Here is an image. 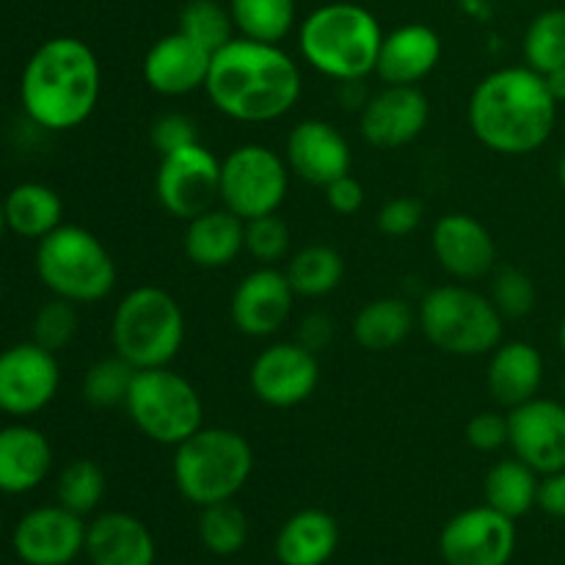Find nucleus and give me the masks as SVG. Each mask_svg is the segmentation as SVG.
<instances>
[{"mask_svg": "<svg viewBox=\"0 0 565 565\" xmlns=\"http://www.w3.org/2000/svg\"><path fill=\"white\" fill-rule=\"evenodd\" d=\"M303 92L292 55L279 44L235 36L213 53L204 94L215 110L243 125H265L290 114Z\"/></svg>", "mask_w": 565, "mask_h": 565, "instance_id": "nucleus-1", "label": "nucleus"}, {"mask_svg": "<svg viewBox=\"0 0 565 565\" xmlns=\"http://www.w3.org/2000/svg\"><path fill=\"white\" fill-rule=\"evenodd\" d=\"M467 119L486 149L522 158L550 141L557 121V99L541 72L527 64L502 66L475 86Z\"/></svg>", "mask_w": 565, "mask_h": 565, "instance_id": "nucleus-2", "label": "nucleus"}, {"mask_svg": "<svg viewBox=\"0 0 565 565\" xmlns=\"http://www.w3.org/2000/svg\"><path fill=\"white\" fill-rule=\"evenodd\" d=\"M103 92L99 58L83 39L53 36L39 44L20 75V105L47 132H66L88 121Z\"/></svg>", "mask_w": 565, "mask_h": 565, "instance_id": "nucleus-3", "label": "nucleus"}, {"mask_svg": "<svg viewBox=\"0 0 565 565\" xmlns=\"http://www.w3.org/2000/svg\"><path fill=\"white\" fill-rule=\"evenodd\" d=\"M381 31L373 11L359 3H326L298 28V50L320 75L337 83L367 81L379 66Z\"/></svg>", "mask_w": 565, "mask_h": 565, "instance_id": "nucleus-4", "label": "nucleus"}, {"mask_svg": "<svg viewBox=\"0 0 565 565\" xmlns=\"http://www.w3.org/2000/svg\"><path fill=\"white\" fill-rule=\"evenodd\" d=\"M254 469V450L232 428H199L174 447V483L199 508L230 502L241 494Z\"/></svg>", "mask_w": 565, "mask_h": 565, "instance_id": "nucleus-5", "label": "nucleus"}, {"mask_svg": "<svg viewBox=\"0 0 565 565\" xmlns=\"http://www.w3.org/2000/svg\"><path fill=\"white\" fill-rule=\"evenodd\" d=\"M417 323L425 340L450 356H486L505 340V318L494 301L463 281L425 292Z\"/></svg>", "mask_w": 565, "mask_h": 565, "instance_id": "nucleus-6", "label": "nucleus"}, {"mask_svg": "<svg viewBox=\"0 0 565 565\" xmlns=\"http://www.w3.org/2000/svg\"><path fill=\"white\" fill-rule=\"evenodd\" d=\"M36 276L55 298L97 303L116 287V263L94 232L61 224L36 243Z\"/></svg>", "mask_w": 565, "mask_h": 565, "instance_id": "nucleus-7", "label": "nucleus"}, {"mask_svg": "<svg viewBox=\"0 0 565 565\" xmlns=\"http://www.w3.org/2000/svg\"><path fill=\"white\" fill-rule=\"evenodd\" d=\"M110 340L116 353L136 370L169 367L185 342L180 301L163 287H136L116 307Z\"/></svg>", "mask_w": 565, "mask_h": 565, "instance_id": "nucleus-8", "label": "nucleus"}, {"mask_svg": "<svg viewBox=\"0 0 565 565\" xmlns=\"http://www.w3.org/2000/svg\"><path fill=\"white\" fill-rule=\"evenodd\" d=\"M125 412L149 441L163 447L182 445L204 428V406L196 386L171 367L138 370Z\"/></svg>", "mask_w": 565, "mask_h": 565, "instance_id": "nucleus-9", "label": "nucleus"}, {"mask_svg": "<svg viewBox=\"0 0 565 565\" xmlns=\"http://www.w3.org/2000/svg\"><path fill=\"white\" fill-rule=\"evenodd\" d=\"M290 188L285 154L265 143H241L221 160V204L243 221L279 213Z\"/></svg>", "mask_w": 565, "mask_h": 565, "instance_id": "nucleus-10", "label": "nucleus"}, {"mask_svg": "<svg viewBox=\"0 0 565 565\" xmlns=\"http://www.w3.org/2000/svg\"><path fill=\"white\" fill-rule=\"evenodd\" d=\"M154 193L166 213L188 224L221 202V160L202 141L160 154Z\"/></svg>", "mask_w": 565, "mask_h": 565, "instance_id": "nucleus-11", "label": "nucleus"}, {"mask_svg": "<svg viewBox=\"0 0 565 565\" xmlns=\"http://www.w3.org/2000/svg\"><path fill=\"white\" fill-rule=\"evenodd\" d=\"M61 364L58 353L17 342L0 351V412L11 419H31L58 395Z\"/></svg>", "mask_w": 565, "mask_h": 565, "instance_id": "nucleus-12", "label": "nucleus"}, {"mask_svg": "<svg viewBox=\"0 0 565 565\" xmlns=\"http://www.w3.org/2000/svg\"><path fill=\"white\" fill-rule=\"evenodd\" d=\"M320 384L318 353L301 342H274L257 353L248 370L254 397L270 408H292L307 403Z\"/></svg>", "mask_w": 565, "mask_h": 565, "instance_id": "nucleus-13", "label": "nucleus"}, {"mask_svg": "<svg viewBox=\"0 0 565 565\" xmlns=\"http://www.w3.org/2000/svg\"><path fill=\"white\" fill-rule=\"evenodd\" d=\"M516 550V524L489 505L456 513L439 535L447 565H508Z\"/></svg>", "mask_w": 565, "mask_h": 565, "instance_id": "nucleus-14", "label": "nucleus"}, {"mask_svg": "<svg viewBox=\"0 0 565 565\" xmlns=\"http://www.w3.org/2000/svg\"><path fill=\"white\" fill-rule=\"evenodd\" d=\"M508 447L539 475L565 469V403L539 395L511 408Z\"/></svg>", "mask_w": 565, "mask_h": 565, "instance_id": "nucleus-15", "label": "nucleus"}, {"mask_svg": "<svg viewBox=\"0 0 565 565\" xmlns=\"http://www.w3.org/2000/svg\"><path fill=\"white\" fill-rule=\"evenodd\" d=\"M86 527L83 516L64 505H42L17 522L11 546L25 565H70L86 552Z\"/></svg>", "mask_w": 565, "mask_h": 565, "instance_id": "nucleus-16", "label": "nucleus"}, {"mask_svg": "<svg viewBox=\"0 0 565 565\" xmlns=\"http://www.w3.org/2000/svg\"><path fill=\"white\" fill-rule=\"evenodd\" d=\"M292 303H296V290L285 270L276 265H259L235 287L230 315L241 334L263 340L274 337L290 320Z\"/></svg>", "mask_w": 565, "mask_h": 565, "instance_id": "nucleus-17", "label": "nucleus"}, {"mask_svg": "<svg viewBox=\"0 0 565 565\" xmlns=\"http://www.w3.org/2000/svg\"><path fill=\"white\" fill-rule=\"evenodd\" d=\"M430 103L419 86H384L359 114V130L370 147L401 149L423 136Z\"/></svg>", "mask_w": 565, "mask_h": 565, "instance_id": "nucleus-18", "label": "nucleus"}, {"mask_svg": "<svg viewBox=\"0 0 565 565\" xmlns=\"http://www.w3.org/2000/svg\"><path fill=\"white\" fill-rule=\"evenodd\" d=\"M430 248L447 276L458 281H478L497 265V243L483 221L469 213H447L430 232Z\"/></svg>", "mask_w": 565, "mask_h": 565, "instance_id": "nucleus-19", "label": "nucleus"}, {"mask_svg": "<svg viewBox=\"0 0 565 565\" xmlns=\"http://www.w3.org/2000/svg\"><path fill=\"white\" fill-rule=\"evenodd\" d=\"M290 174L315 188L351 174L353 152L348 138L326 119H303L290 130L285 143Z\"/></svg>", "mask_w": 565, "mask_h": 565, "instance_id": "nucleus-20", "label": "nucleus"}, {"mask_svg": "<svg viewBox=\"0 0 565 565\" xmlns=\"http://www.w3.org/2000/svg\"><path fill=\"white\" fill-rule=\"evenodd\" d=\"M210 61L213 53L199 47L185 33L174 31L160 36L152 47L147 50L141 64L143 83L160 97H185L207 83Z\"/></svg>", "mask_w": 565, "mask_h": 565, "instance_id": "nucleus-21", "label": "nucleus"}, {"mask_svg": "<svg viewBox=\"0 0 565 565\" xmlns=\"http://www.w3.org/2000/svg\"><path fill=\"white\" fill-rule=\"evenodd\" d=\"M441 61L439 33L423 22H408L384 33L375 75L384 86H417Z\"/></svg>", "mask_w": 565, "mask_h": 565, "instance_id": "nucleus-22", "label": "nucleus"}, {"mask_svg": "<svg viewBox=\"0 0 565 565\" xmlns=\"http://www.w3.org/2000/svg\"><path fill=\"white\" fill-rule=\"evenodd\" d=\"M53 469V445L25 419L0 428V494L20 497L39 489Z\"/></svg>", "mask_w": 565, "mask_h": 565, "instance_id": "nucleus-23", "label": "nucleus"}, {"mask_svg": "<svg viewBox=\"0 0 565 565\" xmlns=\"http://www.w3.org/2000/svg\"><path fill=\"white\" fill-rule=\"evenodd\" d=\"M489 356L486 384L500 406L511 412L539 397L541 384H544V356L533 342L502 340Z\"/></svg>", "mask_w": 565, "mask_h": 565, "instance_id": "nucleus-24", "label": "nucleus"}, {"mask_svg": "<svg viewBox=\"0 0 565 565\" xmlns=\"http://www.w3.org/2000/svg\"><path fill=\"white\" fill-rule=\"evenodd\" d=\"M86 555L92 565H154V539L141 519L108 511L86 527Z\"/></svg>", "mask_w": 565, "mask_h": 565, "instance_id": "nucleus-25", "label": "nucleus"}, {"mask_svg": "<svg viewBox=\"0 0 565 565\" xmlns=\"http://www.w3.org/2000/svg\"><path fill=\"white\" fill-rule=\"evenodd\" d=\"M182 248L196 268H226L246 252V221L224 204H215L213 210L188 221Z\"/></svg>", "mask_w": 565, "mask_h": 565, "instance_id": "nucleus-26", "label": "nucleus"}, {"mask_svg": "<svg viewBox=\"0 0 565 565\" xmlns=\"http://www.w3.org/2000/svg\"><path fill=\"white\" fill-rule=\"evenodd\" d=\"M340 544L334 516L320 508L292 513L276 535V557L281 565H326Z\"/></svg>", "mask_w": 565, "mask_h": 565, "instance_id": "nucleus-27", "label": "nucleus"}, {"mask_svg": "<svg viewBox=\"0 0 565 565\" xmlns=\"http://www.w3.org/2000/svg\"><path fill=\"white\" fill-rule=\"evenodd\" d=\"M6 226L17 237L42 241L64 224V202L58 191L44 182H20L3 199Z\"/></svg>", "mask_w": 565, "mask_h": 565, "instance_id": "nucleus-28", "label": "nucleus"}, {"mask_svg": "<svg viewBox=\"0 0 565 565\" xmlns=\"http://www.w3.org/2000/svg\"><path fill=\"white\" fill-rule=\"evenodd\" d=\"M414 326H417V312L412 303L395 296H384L359 309L356 320H353V337L364 351L386 353L403 345Z\"/></svg>", "mask_w": 565, "mask_h": 565, "instance_id": "nucleus-29", "label": "nucleus"}, {"mask_svg": "<svg viewBox=\"0 0 565 565\" xmlns=\"http://www.w3.org/2000/svg\"><path fill=\"white\" fill-rule=\"evenodd\" d=\"M539 486L541 480L535 469L519 461L516 456L502 458L486 475V505L516 522V519H522L524 513L539 505Z\"/></svg>", "mask_w": 565, "mask_h": 565, "instance_id": "nucleus-30", "label": "nucleus"}, {"mask_svg": "<svg viewBox=\"0 0 565 565\" xmlns=\"http://www.w3.org/2000/svg\"><path fill=\"white\" fill-rule=\"evenodd\" d=\"M285 274L296 296L323 298L334 292L342 285V279H345V259H342L337 248L315 243V246H307L298 254H292Z\"/></svg>", "mask_w": 565, "mask_h": 565, "instance_id": "nucleus-31", "label": "nucleus"}, {"mask_svg": "<svg viewBox=\"0 0 565 565\" xmlns=\"http://www.w3.org/2000/svg\"><path fill=\"white\" fill-rule=\"evenodd\" d=\"M235 31L254 42L281 44L298 17L296 0H230Z\"/></svg>", "mask_w": 565, "mask_h": 565, "instance_id": "nucleus-32", "label": "nucleus"}, {"mask_svg": "<svg viewBox=\"0 0 565 565\" xmlns=\"http://www.w3.org/2000/svg\"><path fill=\"white\" fill-rule=\"evenodd\" d=\"M524 64L530 70L550 75L565 64V6L546 9L527 25L522 42Z\"/></svg>", "mask_w": 565, "mask_h": 565, "instance_id": "nucleus-33", "label": "nucleus"}, {"mask_svg": "<svg viewBox=\"0 0 565 565\" xmlns=\"http://www.w3.org/2000/svg\"><path fill=\"white\" fill-rule=\"evenodd\" d=\"M105 489H108V478H105L103 467L92 458H77V461L66 463L55 480L58 505L77 513V516H88V513L97 511Z\"/></svg>", "mask_w": 565, "mask_h": 565, "instance_id": "nucleus-34", "label": "nucleus"}, {"mask_svg": "<svg viewBox=\"0 0 565 565\" xmlns=\"http://www.w3.org/2000/svg\"><path fill=\"white\" fill-rule=\"evenodd\" d=\"M136 373L138 370L127 359H121L119 353L99 359L83 375V401L94 408L125 406Z\"/></svg>", "mask_w": 565, "mask_h": 565, "instance_id": "nucleus-35", "label": "nucleus"}, {"mask_svg": "<svg viewBox=\"0 0 565 565\" xmlns=\"http://www.w3.org/2000/svg\"><path fill=\"white\" fill-rule=\"evenodd\" d=\"M180 33L193 39L207 53H218L235 39L230 6H221L218 0H191L180 14Z\"/></svg>", "mask_w": 565, "mask_h": 565, "instance_id": "nucleus-36", "label": "nucleus"}, {"mask_svg": "<svg viewBox=\"0 0 565 565\" xmlns=\"http://www.w3.org/2000/svg\"><path fill=\"white\" fill-rule=\"evenodd\" d=\"M199 539L213 555L230 557L241 552L248 541V519L235 502H215L202 508L199 516Z\"/></svg>", "mask_w": 565, "mask_h": 565, "instance_id": "nucleus-37", "label": "nucleus"}, {"mask_svg": "<svg viewBox=\"0 0 565 565\" xmlns=\"http://www.w3.org/2000/svg\"><path fill=\"white\" fill-rule=\"evenodd\" d=\"M77 303L64 301V298H50L47 303L36 309L31 323V340L47 351L61 353L70 348V342L77 334Z\"/></svg>", "mask_w": 565, "mask_h": 565, "instance_id": "nucleus-38", "label": "nucleus"}, {"mask_svg": "<svg viewBox=\"0 0 565 565\" xmlns=\"http://www.w3.org/2000/svg\"><path fill=\"white\" fill-rule=\"evenodd\" d=\"M489 298L500 309L502 318L519 320L533 312L535 301H539V290H535V281L522 268H502L491 279Z\"/></svg>", "mask_w": 565, "mask_h": 565, "instance_id": "nucleus-39", "label": "nucleus"}, {"mask_svg": "<svg viewBox=\"0 0 565 565\" xmlns=\"http://www.w3.org/2000/svg\"><path fill=\"white\" fill-rule=\"evenodd\" d=\"M290 252V226L276 213L246 221V254L259 265H279Z\"/></svg>", "mask_w": 565, "mask_h": 565, "instance_id": "nucleus-40", "label": "nucleus"}, {"mask_svg": "<svg viewBox=\"0 0 565 565\" xmlns=\"http://www.w3.org/2000/svg\"><path fill=\"white\" fill-rule=\"evenodd\" d=\"M149 141H152V147L160 154L174 152V149L199 141V125L196 119H191L182 110H169V114H160L152 121V127H149Z\"/></svg>", "mask_w": 565, "mask_h": 565, "instance_id": "nucleus-41", "label": "nucleus"}, {"mask_svg": "<svg viewBox=\"0 0 565 565\" xmlns=\"http://www.w3.org/2000/svg\"><path fill=\"white\" fill-rule=\"evenodd\" d=\"M423 224V202L414 196H395L379 210V230L386 237H408Z\"/></svg>", "mask_w": 565, "mask_h": 565, "instance_id": "nucleus-42", "label": "nucleus"}, {"mask_svg": "<svg viewBox=\"0 0 565 565\" xmlns=\"http://www.w3.org/2000/svg\"><path fill=\"white\" fill-rule=\"evenodd\" d=\"M467 441L478 452H497L508 447V414L480 412L469 419Z\"/></svg>", "mask_w": 565, "mask_h": 565, "instance_id": "nucleus-43", "label": "nucleus"}, {"mask_svg": "<svg viewBox=\"0 0 565 565\" xmlns=\"http://www.w3.org/2000/svg\"><path fill=\"white\" fill-rule=\"evenodd\" d=\"M323 191H326V202H329V207L334 210V213L353 215L364 207V188L353 174H345L340 177V180L329 182Z\"/></svg>", "mask_w": 565, "mask_h": 565, "instance_id": "nucleus-44", "label": "nucleus"}, {"mask_svg": "<svg viewBox=\"0 0 565 565\" xmlns=\"http://www.w3.org/2000/svg\"><path fill=\"white\" fill-rule=\"evenodd\" d=\"M334 340V320L323 312H309L307 318L298 323L296 342H301L303 348H309L312 353H320L323 348L331 345Z\"/></svg>", "mask_w": 565, "mask_h": 565, "instance_id": "nucleus-45", "label": "nucleus"}, {"mask_svg": "<svg viewBox=\"0 0 565 565\" xmlns=\"http://www.w3.org/2000/svg\"><path fill=\"white\" fill-rule=\"evenodd\" d=\"M539 508L555 519H565V469L544 475L539 486Z\"/></svg>", "mask_w": 565, "mask_h": 565, "instance_id": "nucleus-46", "label": "nucleus"}, {"mask_svg": "<svg viewBox=\"0 0 565 565\" xmlns=\"http://www.w3.org/2000/svg\"><path fill=\"white\" fill-rule=\"evenodd\" d=\"M370 97H373V94H370V88L364 86V81H345V83H340V103H342V108L359 110V114H362L364 105L370 103Z\"/></svg>", "mask_w": 565, "mask_h": 565, "instance_id": "nucleus-47", "label": "nucleus"}, {"mask_svg": "<svg viewBox=\"0 0 565 565\" xmlns=\"http://www.w3.org/2000/svg\"><path fill=\"white\" fill-rule=\"evenodd\" d=\"M546 77V86H550L552 97L557 99V103H565V64L557 66L555 72H550Z\"/></svg>", "mask_w": 565, "mask_h": 565, "instance_id": "nucleus-48", "label": "nucleus"}, {"mask_svg": "<svg viewBox=\"0 0 565 565\" xmlns=\"http://www.w3.org/2000/svg\"><path fill=\"white\" fill-rule=\"evenodd\" d=\"M557 180H561V185H563V191H565V152H563L561 163H557Z\"/></svg>", "mask_w": 565, "mask_h": 565, "instance_id": "nucleus-49", "label": "nucleus"}, {"mask_svg": "<svg viewBox=\"0 0 565 565\" xmlns=\"http://www.w3.org/2000/svg\"><path fill=\"white\" fill-rule=\"evenodd\" d=\"M9 230V226H6V213H3V199H0V237H3V232Z\"/></svg>", "mask_w": 565, "mask_h": 565, "instance_id": "nucleus-50", "label": "nucleus"}, {"mask_svg": "<svg viewBox=\"0 0 565 565\" xmlns=\"http://www.w3.org/2000/svg\"><path fill=\"white\" fill-rule=\"evenodd\" d=\"M557 340H561V348H563V353H565V315H563V320H561V331H557Z\"/></svg>", "mask_w": 565, "mask_h": 565, "instance_id": "nucleus-51", "label": "nucleus"}, {"mask_svg": "<svg viewBox=\"0 0 565 565\" xmlns=\"http://www.w3.org/2000/svg\"><path fill=\"white\" fill-rule=\"evenodd\" d=\"M0 301H3V276H0Z\"/></svg>", "mask_w": 565, "mask_h": 565, "instance_id": "nucleus-52", "label": "nucleus"}, {"mask_svg": "<svg viewBox=\"0 0 565 565\" xmlns=\"http://www.w3.org/2000/svg\"><path fill=\"white\" fill-rule=\"evenodd\" d=\"M563 390H565V379H563Z\"/></svg>", "mask_w": 565, "mask_h": 565, "instance_id": "nucleus-53", "label": "nucleus"}, {"mask_svg": "<svg viewBox=\"0 0 565 565\" xmlns=\"http://www.w3.org/2000/svg\"><path fill=\"white\" fill-rule=\"evenodd\" d=\"M563 127H565V121H563Z\"/></svg>", "mask_w": 565, "mask_h": 565, "instance_id": "nucleus-54", "label": "nucleus"}, {"mask_svg": "<svg viewBox=\"0 0 565 565\" xmlns=\"http://www.w3.org/2000/svg\"><path fill=\"white\" fill-rule=\"evenodd\" d=\"M563 6H565V0H563Z\"/></svg>", "mask_w": 565, "mask_h": 565, "instance_id": "nucleus-55", "label": "nucleus"}]
</instances>
